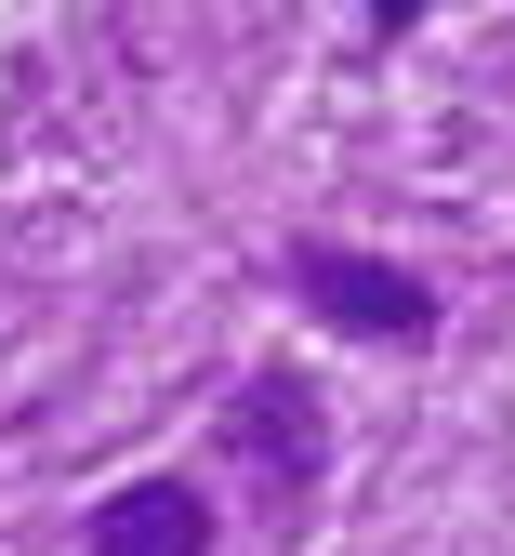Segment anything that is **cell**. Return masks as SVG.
Instances as JSON below:
<instances>
[{
  "label": "cell",
  "instance_id": "cell-1",
  "mask_svg": "<svg viewBox=\"0 0 515 556\" xmlns=\"http://www.w3.org/2000/svg\"><path fill=\"white\" fill-rule=\"evenodd\" d=\"M291 305H318L357 344H436V292L384 252H344V239H291Z\"/></svg>",
  "mask_w": 515,
  "mask_h": 556
},
{
  "label": "cell",
  "instance_id": "cell-2",
  "mask_svg": "<svg viewBox=\"0 0 515 556\" xmlns=\"http://www.w3.org/2000/svg\"><path fill=\"white\" fill-rule=\"evenodd\" d=\"M226 438H239V464L278 491V517H291V504H318L331 425H318V384H305V371H252V384H239V410H226Z\"/></svg>",
  "mask_w": 515,
  "mask_h": 556
},
{
  "label": "cell",
  "instance_id": "cell-3",
  "mask_svg": "<svg viewBox=\"0 0 515 556\" xmlns=\"http://www.w3.org/2000/svg\"><path fill=\"white\" fill-rule=\"evenodd\" d=\"M93 556H211V504L185 477H132L93 504Z\"/></svg>",
  "mask_w": 515,
  "mask_h": 556
},
{
  "label": "cell",
  "instance_id": "cell-4",
  "mask_svg": "<svg viewBox=\"0 0 515 556\" xmlns=\"http://www.w3.org/2000/svg\"><path fill=\"white\" fill-rule=\"evenodd\" d=\"M371 27H384V40H410V27H423V0H371Z\"/></svg>",
  "mask_w": 515,
  "mask_h": 556
}]
</instances>
